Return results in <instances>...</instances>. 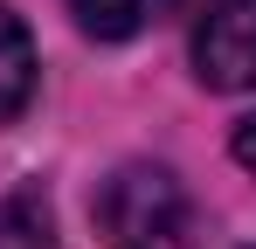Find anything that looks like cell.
I'll use <instances>...</instances> for the list:
<instances>
[{"label":"cell","mask_w":256,"mask_h":249,"mask_svg":"<svg viewBox=\"0 0 256 249\" xmlns=\"http://www.w3.org/2000/svg\"><path fill=\"white\" fill-rule=\"evenodd\" d=\"M194 76L208 90H256V0H208L201 7Z\"/></svg>","instance_id":"obj_2"},{"label":"cell","mask_w":256,"mask_h":249,"mask_svg":"<svg viewBox=\"0 0 256 249\" xmlns=\"http://www.w3.org/2000/svg\"><path fill=\"white\" fill-rule=\"evenodd\" d=\"M70 14L84 21V35L97 42H125L138 28V14H146V0H70Z\"/></svg>","instance_id":"obj_4"},{"label":"cell","mask_w":256,"mask_h":249,"mask_svg":"<svg viewBox=\"0 0 256 249\" xmlns=\"http://www.w3.org/2000/svg\"><path fill=\"white\" fill-rule=\"evenodd\" d=\"M90 214L111 249H187L194 236V201L166 166H118L97 187Z\"/></svg>","instance_id":"obj_1"},{"label":"cell","mask_w":256,"mask_h":249,"mask_svg":"<svg viewBox=\"0 0 256 249\" xmlns=\"http://www.w3.org/2000/svg\"><path fill=\"white\" fill-rule=\"evenodd\" d=\"M35 97V42H28V28L0 7V124L14 118L21 104Z\"/></svg>","instance_id":"obj_3"},{"label":"cell","mask_w":256,"mask_h":249,"mask_svg":"<svg viewBox=\"0 0 256 249\" xmlns=\"http://www.w3.org/2000/svg\"><path fill=\"white\" fill-rule=\"evenodd\" d=\"M236 160L256 173V118H242V124H236Z\"/></svg>","instance_id":"obj_5"}]
</instances>
